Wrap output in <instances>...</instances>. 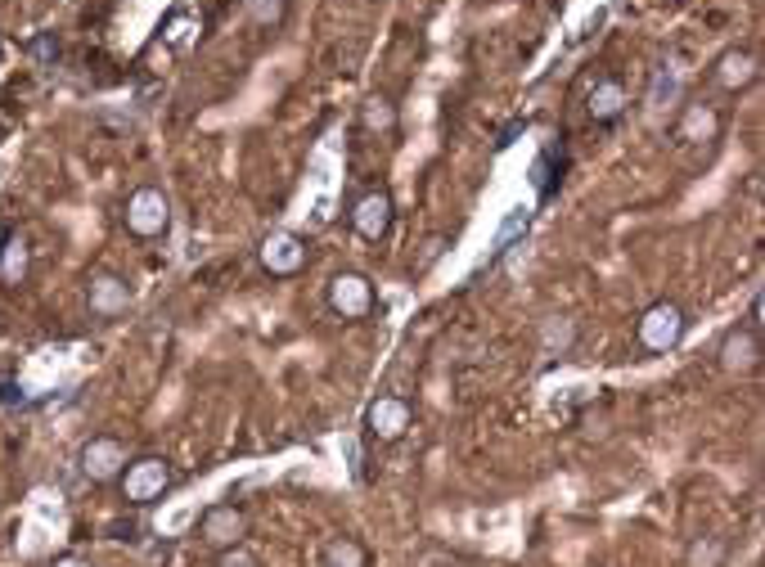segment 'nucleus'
<instances>
[{"label":"nucleus","instance_id":"3","mask_svg":"<svg viewBox=\"0 0 765 567\" xmlns=\"http://www.w3.org/2000/svg\"><path fill=\"white\" fill-rule=\"evenodd\" d=\"M684 329H689V320H684V311L675 302H653L644 315H639V347L644 351H675L684 338Z\"/></svg>","mask_w":765,"mask_h":567},{"label":"nucleus","instance_id":"20","mask_svg":"<svg viewBox=\"0 0 765 567\" xmlns=\"http://www.w3.org/2000/svg\"><path fill=\"white\" fill-rule=\"evenodd\" d=\"M720 558H725V540H707V545L698 540V545L689 549V563L693 567H716Z\"/></svg>","mask_w":765,"mask_h":567},{"label":"nucleus","instance_id":"11","mask_svg":"<svg viewBox=\"0 0 765 567\" xmlns=\"http://www.w3.org/2000/svg\"><path fill=\"white\" fill-rule=\"evenodd\" d=\"M626 104H630V95H626V86H621L617 77H603V81H594L590 86V95H585V108H590V117L594 122H617L621 113H626Z\"/></svg>","mask_w":765,"mask_h":567},{"label":"nucleus","instance_id":"23","mask_svg":"<svg viewBox=\"0 0 765 567\" xmlns=\"http://www.w3.org/2000/svg\"><path fill=\"white\" fill-rule=\"evenodd\" d=\"M518 135H527V117H513L509 126L500 131V140H495V153H504L509 144H518Z\"/></svg>","mask_w":765,"mask_h":567},{"label":"nucleus","instance_id":"13","mask_svg":"<svg viewBox=\"0 0 765 567\" xmlns=\"http://www.w3.org/2000/svg\"><path fill=\"white\" fill-rule=\"evenodd\" d=\"M716 131H720L716 108H711V104H689V108L680 113L675 140H684V144H711V140H716Z\"/></svg>","mask_w":765,"mask_h":567},{"label":"nucleus","instance_id":"14","mask_svg":"<svg viewBox=\"0 0 765 567\" xmlns=\"http://www.w3.org/2000/svg\"><path fill=\"white\" fill-rule=\"evenodd\" d=\"M756 81V59L747 50H725L716 59V86L725 90H743Z\"/></svg>","mask_w":765,"mask_h":567},{"label":"nucleus","instance_id":"24","mask_svg":"<svg viewBox=\"0 0 765 567\" xmlns=\"http://www.w3.org/2000/svg\"><path fill=\"white\" fill-rule=\"evenodd\" d=\"M450 248V239H446V234H432V239L428 243H423V257H419V270H428L432 266V261H437L441 257V252H446Z\"/></svg>","mask_w":765,"mask_h":567},{"label":"nucleus","instance_id":"6","mask_svg":"<svg viewBox=\"0 0 765 567\" xmlns=\"http://www.w3.org/2000/svg\"><path fill=\"white\" fill-rule=\"evenodd\" d=\"M410 423H414V410L405 396H378L365 410V432L374 441H401L410 432Z\"/></svg>","mask_w":765,"mask_h":567},{"label":"nucleus","instance_id":"8","mask_svg":"<svg viewBox=\"0 0 765 567\" xmlns=\"http://www.w3.org/2000/svg\"><path fill=\"white\" fill-rule=\"evenodd\" d=\"M122 468H126V446L117 437H90L81 446V473L90 482H113V477H122Z\"/></svg>","mask_w":765,"mask_h":567},{"label":"nucleus","instance_id":"10","mask_svg":"<svg viewBox=\"0 0 765 567\" xmlns=\"http://www.w3.org/2000/svg\"><path fill=\"white\" fill-rule=\"evenodd\" d=\"M86 302H90V315H99V320H113V315H122L126 306H131V288H126L122 275H108V270H99V275H90Z\"/></svg>","mask_w":765,"mask_h":567},{"label":"nucleus","instance_id":"27","mask_svg":"<svg viewBox=\"0 0 765 567\" xmlns=\"http://www.w3.org/2000/svg\"><path fill=\"white\" fill-rule=\"evenodd\" d=\"M0 59H5V41H0Z\"/></svg>","mask_w":765,"mask_h":567},{"label":"nucleus","instance_id":"2","mask_svg":"<svg viewBox=\"0 0 765 567\" xmlns=\"http://www.w3.org/2000/svg\"><path fill=\"white\" fill-rule=\"evenodd\" d=\"M122 221H126V230H131L135 239H158V234H167V225H171L167 194H162V189H153V185L135 189V194L126 198Z\"/></svg>","mask_w":765,"mask_h":567},{"label":"nucleus","instance_id":"9","mask_svg":"<svg viewBox=\"0 0 765 567\" xmlns=\"http://www.w3.org/2000/svg\"><path fill=\"white\" fill-rule=\"evenodd\" d=\"M257 257H261V266H266L270 275L284 279V275H297V270L306 266V243L297 239V234H288V230H275V234L261 239Z\"/></svg>","mask_w":765,"mask_h":567},{"label":"nucleus","instance_id":"12","mask_svg":"<svg viewBox=\"0 0 765 567\" xmlns=\"http://www.w3.org/2000/svg\"><path fill=\"white\" fill-rule=\"evenodd\" d=\"M756 360H761V338H756V329H734L725 338V347H720V365H725L729 374H747V369H756Z\"/></svg>","mask_w":765,"mask_h":567},{"label":"nucleus","instance_id":"5","mask_svg":"<svg viewBox=\"0 0 765 567\" xmlns=\"http://www.w3.org/2000/svg\"><path fill=\"white\" fill-rule=\"evenodd\" d=\"M198 536H203L212 549L243 545V536H248V513H243L239 504H212V509H203V518H198Z\"/></svg>","mask_w":765,"mask_h":567},{"label":"nucleus","instance_id":"7","mask_svg":"<svg viewBox=\"0 0 765 567\" xmlns=\"http://www.w3.org/2000/svg\"><path fill=\"white\" fill-rule=\"evenodd\" d=\"M351 225H356V234L369 243L387 239V230H392V194H387V189L360 194L356 207H351Z\"/></svg>","mask_w":765,"mask_h":567},{"label":"nucleus","instance_id":"21","mask_svg":"<svg viewBox=\"0 0 765 567\" xmlns=\"http://www.w3.org/2000/svg\"><path fill=\"white\" fill-rule=\"evenodd\" d=\"M27 50H32L36 63H54V59H59V36H54V32H41L32 45H27Z\"/></svg>","mask_w":765,"mask_h":567},{"label":"nucleus","instance_id":"15","mask_svg":"<svg viewBox=\"0 0 765 567\" xmlns=\"http://www.w3.org/2000/svg\"><path fill=\"white\" fill-rule=\"evenodd\" d=\"M27 266H32V252H27V243L18 239V234L0 239V284H5V288H18V284L27 279Z\"/></svg>","mask_w":765,"mask_h":567},{"label":"nucleus","instance_id":"26","mask_svg":"<svg viewBox=\"0 0 765 567\" xmlns=\"http://www.w3.org/2000/svg\"><path fill=\"white\" fill-rule=\"evenodd\" d=\"M54 567H95V563L81 558V554H63V558H54Z\"/></svg>","mask_w":765,"mask_h":567},{"label":"nucleus","instance_id":"19","mask_svg":"<svg viewBox=\"0 0 765 567\" xmlns=\"http://www.w3.org/2000/svg\"><path fill=\"white\" fill-rule=\"evenodd\" d=\"M527 221H531V216H527V207H518V212H513L509 221L500 225V234H495V257H500V252L509 248L513 239H518V234H527Z\"/></svg>","mask_w":765,"mask_h":567},{"label":"nucleus","instance_id":"17","mask_svg":"<svg viewBox=\"0 0 765 567\" xmlns=\"http://www.w3.org/2000/svg\"><path fill=\"white\" fill-rule=\"evenodd\" d=\"M360 122H365L369 131H392L396 126V104L387 95H369L365 104H360Z\"/></svg>","mask_w":765,"mask_h":567},{"label":"nucleus","instance_id":"4","mask_svg":"<svg viewBox=\"0 0 765 567\" xmlns=\"http://www.w3.org/2000/svg\"><path fill=\"white\" fill-rule=\"evenodd\" d=\"M329 306L342 320H365L374 311V284L360 270H342V275L329 279Z\"/></svg>","mask_w":765,"mask_h":567},{"label":"nucleus","instance_id":"22","mask_svg":"<svg viewBox=\"0 0 765 567\" xmlns=\"http://www.w3.org/2000/svg\"><path fill=\"white\" fill-rule=\"evenodd\" d=\"M216 567H257V558L248 554L243 545H234V549H221V558H216Z\"/></svg>","mask_w":765,"mask_h":567},{"label":"nucleus","instance_id":"16","mask_svg":"<svg viewBox=\"0 0 765 567\" xmlns=\"http://www.w3.org/2000/svg\"><path fill=\"white\" fill-rule=\"evenodd\" d=\"M365 563H369L365 549H360V540H351V536L329 540V545H324V558H320V567H365Z\"/></svg>","mask_w":765,"mask_h":567},{"label":"nucleus","instance_id":"18","mask_svg":"<svg viewBox=\"0 0 765 567\" xmlns=\"http://www.w3.org/2000/svg\"><path fill=\"white\" fill-rule=\"evenodd\" d=\"M288 14V0H248V18L257 27H279Z\"/></svg>","mask_w":765,"mask_h":567},{"label":"nucleus","instance_id":"25","mask_svg":"<svg viewBox=\"0 0 765 567\" xmlns=\"http://www.w3.org/2000/svg\"><path fill=\"white\" fill-rule=\"evenodd\" d=\"M0 401H5V405H23V387L0 383Z\"/></svg>","mask_w":765,"mask_h":567},{"label":"nucleus","instance_id":"1","mask_svg":"<svg viewBox=\"0 0 765 567\" xmlns=\"http://www.w3.org/2000/svg\"><path fill=\"white\" fill-rule=\"evenodd\" d=\"M176 486V468L162 455H140L122 468V500L126 504H153Z\"/></svg>","mask_w":765,"mask_h":567}]
</instances>
